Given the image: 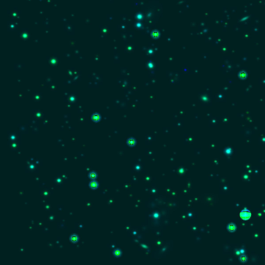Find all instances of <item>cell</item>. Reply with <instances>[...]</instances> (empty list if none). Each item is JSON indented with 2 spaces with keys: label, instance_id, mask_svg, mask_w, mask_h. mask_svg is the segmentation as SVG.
Here are the masks:
<instances>
[{
  "label": "cell",
  "instance_id": "6da1fadb",
  "mask_svg": "<svg viewBox=\"0 0 265 265\" xmlns=\"http://www.w3.org/2000/svg\"><path fill=\"white\" fill-rule=\"evenodd\" d=\"M240 216L243 218V219H247L248 218H250V213L248 212V211H243L240 214Z\"/></svg>",
  "mask_w": 265,
  "mask_h": 265
}]
</instances>
